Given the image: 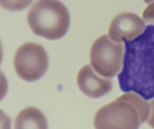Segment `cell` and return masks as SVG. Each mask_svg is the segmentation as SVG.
<instances>
[{
    "label": "cell",
    "instance_id": "cell-1",
    "mask_svg": "<svg viewBox=\"0 0 154 129\" xmlns=\"http://www.w3.org/2000/svg\"><path fill=\"white\" fill-rule=\"evenodd\" d=\"M126 42L123 69L118 75L121 91L135 92L145 100L154 98V25Z\"/></svg>",
    "mask_w": 154,
    "mask_h": 129
},
{
    "label": "cell",
    "instance_id": "cell-2",
    "mask_svg": "<svg viewBox=\"0 0 154 129\" xmlns=\"http://www.w3.org/2000/svg\"><path fill=\"white\" fill-rule=\"evenodd\" d=\"M150 113L149 104L135 92H126L102 106L93 118L95 129H138Z\"/></svg>",
    "mask_w": 154,
    "mask_h": 129
},
{
    "label": "cell",
    "instance_id": "cell-3",
    "mask_svg": "<svg viewBox=\"0 0 154 129\" xmlns=\"http://www.w3.org/2000/svg\"><path fill=\"white\" fill-rule=\"evenodd\" d=\"M33 33L50 40L63 37L70 26L69 10L59 0H38L27 14Z\"/></svg>",
    "mask_w": 154,
    "mask_h": 129
},
{
    "label": "cell",
    "instance_id": "cell-4",
    "mask_svg": "<svg viewBox=\"0 0 154 129\" xmlns=\"http://www.w3.org/2000/svg\"><path fill=\"white\" fill-rule=\"evenodd\" d=\"M124 45L110 38L101 36L93 42L90 52V64L98 74L105 78L115 76L122 69Z\"/></svg>",
    "mask_w": 154,
    "mask_h": 129
},
{
    "label": "cell",
    "instance_id": "cell-5",
    "mask_svg": "<svg viewBox=\"0 0 154 129\" xmlns=\"http://www.w3.org/2000/svg\"><path fill=\"white\" fill-rule=\"evenodd\" d=\"M14 66L17 76L23 80L37 81L48 69V54L42 45L34 42H26L15 52Z\"/></svg>",
    "mask_w": 154,
    "mask_h": 129
},
{
    "label": "cell",
    "instance_id": "cell-6",
    "mask_svg": "<svg viewBox=\"0 0 154 129\" xmlns=\"http://www.w3.org/2000/svg\"><path fill=\"white\" fill-rule=\"evenodd\" d=\"M145 30L144 21L132 12H122L116 15L110 24L108 36L117 42L135 39Z\"/></svg>",
    "mask_w": 154,
    "mask_h": 129
},
{
    "label": "cell",
    "instance_id": "cell-7",
    "mask_svg": "<svg viewBox=\"0 0 154 129\" xmlns=\"http://www.w3.org/2000/svg\"><path fill=\"white\" fill-rule=\"evenodd\" d=\"M77 83L84 95L93 98H101L112 89L111 79L99 76L91 64H86L80 69L77 75Z\"/></svg>",
    "mask_w": 154,
    "mask_h": 129
},
{
    "label": "cell",
    "instance_id": "cell-8",
    "mask_svg": "<svg viewBox=\"0 0 154 129\" xmlns=\"http://www.w3.org/2000/svg\"><path fill=\"white\" fill-rule=\"evenodd\" d=\"M14 129H48V122L38 108L26 107L15 117Z\"/></svg>",
    "mask_w": 154,
    "mask_h": 129
},
{
    "label": "cell",
    "instance_id": "cell-9",
    "mask_svg": "<svg viewBox=\"0 0 154 129\" xmlns=\"http://www.w3.org/2000/svg\"><path fill=\"white\" fill-rule=\"evenodd\" d=\"M32 0H0V6L12 11L23 10L32 3Z\"/></svg>",
    "mask_w": 154,
    "mask_h": 129
},
{
    "label": "cell",
    "instance_id": "cell-10",
    "mask_svg": "<svg viewBox=\"0 0 154 129\" xmlns=\"http://www.w3.org/2000/svg\"><path fill=\"white\" fill-rule=\"evenodd\" d=\"M142 17L146 23L154 25V2L150 3L144 10Z\"/></svg>",
    "mask_w": 154,
    "mask_h": 129
},
{
    "label": "cell",
    "instance_id": "cell-11",
    "mask_svg": "<svg viewBox=\"0 0 154 129\" xmlns=\"http://www.w3.org/2000/svg\"><path fill=\"white\" fill-rule=\"evenodd\" d=\"M8 92V81L5 76L0 70V101L5 98Z\"/></svg>",
    "mask_w": 154,
    "mask_h": 129
},
{
    "label": "cell",
    "instance_id": "cell-12",
    "mask_svg": "<svg viewBox=\"0 0 154 129\" xmlns=\"http://www.w3.org/2000/svg\"><path fill=\"white\" fill-rule=\"evenodd\" d=\"M0 129H11V119L0 110Z\"/></svg>",
    "mask_w": 154,
    "mask_h": 129
},
{
    "label": "cell",
    "instance_id": "cell-13",
    "mask_svg": "<svg viewBox=\"0 0 154 129\" xmlns=\"http://www.w3.org/2000/svg\"><path fill=\"white\" fill-rule=\"evenodd\" d=\"M150 108H151L150 109V115L148 120L147 121V123L150 126H151L152 128H154V99L150 101Z\"/></svg>",
    "mask_w": 154,
    "mask_h": 129
},
{
    "label": "cell",
    "instance_id": "cell-14",
    "mask_svg": "<svg viewBox=\"0 0 154 129\" xmlns=\"http://www.w3.org/2000/svg\"><path fill=\"white\" fill-rule=\"evenodd\" d=\"M2 57H3V51H2V46L1 41H0V65H1L2 61Z\"/></svg>",
    "mask_w": 154,
    "mask_h": 129
},
{
    "label": "cell",
    "instance_id": "cell-15",
    "mask_svg": "<svg viewBox=\"0 0 154 129\" xmlns=\"http://www.w3.org/2000/svg\"><path fill=\"white\" fill-rule=\"evenodd\" d=\"M144 2L146 3H150L152 2H154V0H144Z\"/></svg>",
    "mask_w": 154,
    "mask_h": 129
}]
</instances>
